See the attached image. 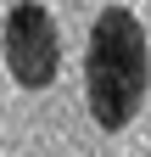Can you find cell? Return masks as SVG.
Instances as JSON below:
<instances>
[{"instance_id":"cell-2","label":"cell","mask_w":151,"mask_h":157,"mask_svg":"<svg viewBox=\"0 0 151 157\" xmlns=\"http://www.w3.org/2000/svg\"><path fill=\"white\" fill-rule=\"evenodd\" d=\"M0 56H6L11 78L23 90H45L56 84V67H62V34H56V17L39 0H17L0 23Z\"/></svg>"},{"instance_id":"cell-1","label":"cell","mask_w":151,"mask_h":157,"mask_svg":"<svg viewBox=\"0 0 151 157\" xmlns=\"http://www.w3.org/2000/svg\"><path fill=\"white\" fill-rule=\"evenodd\" d=\"M145 84H151L145 23L129 6H101V17L90 23V45H84V101H90V118L106 135L129 129L140 101H145Z\"/></svg>"}]
</instances>
